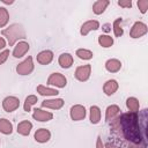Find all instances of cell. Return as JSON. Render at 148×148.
Instances as JSON below:
<instances>
[{
  "label": "cell",
  "mask_w": 148,
  "mask_h": 148,
  "mask_svg": "<svg viewBox=\"0 0 148 148\" xmlns=\"http://www.w3.org/2000/svg\"><path fill=\"white\" fill-rule=\"evenodd\" d=\"M118 5L123 8H131L132 7V1L131 0H119Z\"/></svg>",
  "instance_id": "cell-31"
},
{
  "label": "cell",
  "mask_w": 148,
  "mask_h": 148,
  "mask_svg": "<svg viewBox=\"0 0 148 148\" xmlns=\"http://www.w3.org/2000/svg\"><path fill=\"white\" fill-rule=\"evenodd\" d=\"M118 88H119L118 82H117L116 80L111 79V80H108V81L104 83V86H103V91H104V94H105L106 96H111V95H113V94L118 90Z\"/></svg>",
  "instance_id": "cell-16"
},
{
  "label": "cell",
  "mask_w": 148,
  "mask_h": 148,
  "mask_svg": "<svg viewBox=\"0 0 148 148\" xmlns=\"http://www.w3.org/2000/svg\"><path fill=\"white\" fill-rule=\"evenodd\" d=\"M99 28V22L96 21V20H89L87 22H84L82 25H81V29H80V34L82 36H87L90 31L92 30H97Z\"/></svg>",
  "instance_id": "cell-11"
},
{
  "label": "cell",
  "mask_w": 148,
  "mask_h": 148,
  "mask_svg": "<svg viewBox=\"0 0 148 148\" xmlns=\"http://www.w3.org/2000/svg\"><path fill=\"white\" fill-rule=\"evenodd\" d=\"M5 46H6V40L3 37H0V50L5 49Z\"/></svg>",
  "instance_id": "cell-35"
},
{
  "label": "cell",
  "mask_w": 148,
  "mask_h": 148,
  "mask_svg": "<svg viewBox=\"0 0 148 148\" xmlns=\"http://www.w3.org/2000/svg\"><path fill=\"white\" fill-rule=\"evenodd\" d=\"M8 56H9V50H3V51L0 53V65H2V64L7 60Z\"/></svg>",
  "instance_id": "cell-32"
},
{
  "label": "cell",
  "mask_w": 148,
  "mask_h": 148,
  "mask_svg": "<svg viewBox=\"0 0 148 148\" xmlns=\"http://www.w3.org/2000/svg\"><path fill=\"white\" fill-rule=\"evenodd\" d=\"M69 114H71V118L72 120L74 121H79V120H82L86 118V114H87V111H86V108L81 104H75L69 110Z\"/></svg>",
  "instance_id": "cell-7"
},
{
  "label": "cell",
  "mask_w": 148,
  "mask_h": 148,
  "mask_svg": "<svg viewBox=\"0 0 148 148\" xmlns=\"http://www.w3.org/2000/svg\"><path fill=\"white\" fill-rule=\"evenodd\" d=\"M121 21H123V18H120V17H118V18H116L113 21V34H114L116 37H120L124 34V30H123V28L120 25Z\"/></svg>",
  "instance_id": "cell-29"
},
{
  "label": "cell",
  "mask_w": 148,
  "mask_h": 148,
  "mask_svg": "<svg viewBox=\"0 0 148 148\" xmlns=\"http://www.w3.org/2000/svg\"><path fill=\"white\" fill-rule=\"evenodd\" d=\"M120 68H121V62L118 59L112 58V59H109L105 62V69L110 73H117V72L120 71Z\"/></svg>",
  "instance_id": "cell-20"
},
{
  "label": "cell",
  "mask_w": 148,
  "mask_h": 148,
  "mask_svg": "<svg viewBox=\"0 0 148 148\" xmlns=\"http://www.w3.org/2000/svg\"><path fill=\"white\" fill-rule=\"evenodd\" d=\"M37 92L42 96H57L59 94V91L57 89H53V88H49V87H45L43 84H39L37 87Z\"/></svg>",
  "instance_id": "cell-22"
},
{
  "label": "cell",
  "mask_w": 148,
  "mask_h": 148,
  "mask_svg": "<svg viewBox=\"0 0 148 148\" xmlns=\"http://www.w3.org/2000/svg\"><path fill=\"white\" fill-rule=\"evenodd\" d=\"M138 7L142 14H145L148 9V0H139L138 1Z\"/></svg>",
  "instance_id": "cell-30"
},
{
  "label": "cell",
  "mask_w": 148,
  "mask_h": 148,
  "mask_svg": "<svg viewBox=\"0 0 148 148\" xmlns=\"http://www.w3.org/2000/svg\"><path fill=\"white\" fill-rule=\"evenodd\" d=\"M0 132L5 135H8V134H12L13 132V124L6 119V118H1L0 119Z\"/></svg>",
  "instance_id": "cell-21"
},
{
  "label": "cell",
  "mask_w": 148,
  "mask_h": 148,
  "mask_svg": "<svg viewBox=\"0 0 148 148\" xmlns=\"http://www.w3.org/2000/svg\"><path fill=\"white\" fill-rule=\"evenodd\" d=\"M37 102H38L37 96H35V95H29V96L25 98V101H24V105H23L24 111L29 112V111H30V109H31V106H32V105H35Z\"/></svg>",
  "instance_id": "cell-27"
},
{
  "label": "cell",
  "mask_w": 148,
  "mask_h": 148,
  "mask_svg": "<svg viewBox=\"0 0 148 148\" xmlns=\"http://www.w3.org/2000/svg\"><path fill=\"white\" fill-rule=\"evenodd\" d=\"M109 5H110V1L109 0H97V1H95L94 5H92V12H94V14L101 15L102 13L105 12V9H106V7Z\"/></svg>",
  "instance_id": "cell-19"
},
{
  "label": "cell",
  "mask_w": 148,
  "mask_h": 148,
  "mask_svg": "<svg viewBox=\"0 0 148 148\" xmlns=\"http://www.w3.org/2000/svg\"><path fill=\"white\" fill-rule=\"evenodd\" d=\"M98 44L102 47H111L113 45V38L109 35H101L98 36Z\"/></svg>",
  "instance_id": "cell-25"
},
{
  "label": "cell",
  "mask_w": 148,
  "mask_h": 148,
  "mask_svg": "<svg viewBox=\"0 0 148 148\" xmlns=\"http://www.w3.org/2000/svg\"><path fill=\"white\" fill-rule=\"evenodd\" d=\"M32 118L37 121H50L52 120L53 118V113L50 112V111H45V110H42V109H38L36 108L34 110V113H32Z\"/></svg>",
  "instance_id": "cell-10"
},
{
  "label": "cell",
  "mask_w": 148,
  "mask_h": 148,
  "mask_svg": "<svg viewBox=\"0 0 148 148\" xmlns=\"http://www.w3.org/2000/svg\"><path fill=\"white\" fill-rule=\"evenodd\" d=\"M147 31H148L147 25H146L143 22H141V21H136V22L133 24V27L131 28L130 36H131L132 38H140V37H142V36H145V35L147 34Z\"/></svg>",
  "instance_id": "cell-5"
},
{
  "label": "cell",
  "mask_w": 148,
  "mask_h": 148,
  "mask_svg": "<svg viewBox=\"0 0 148 148\" xmlns=\"http://www.w3.org/2000/svg\"><path fill=\"white\" fill-rule=\"evenodd\" d=\"M64 99L62 98H52V99H45L42 102L43 108L52 109V110H59L64 106Z\"/></svg>",
  "instance_id": "cell-12"
},
{
  "label": "cell",
  "mask_w": 148,
  "mask_h": 148,
  "mask_svg": "<svg viewBox=\"0 0 148 148\" xmlns=\"http://www.w3.org/2000/svg\"><path fill=\"white\" fill-rule=\"evenodd\" d=\"M29 50H30L29 43L25 42V40H20V42L15 45V47H14V50H13V57H14V58H22Z\"/></svg>",
  "instance_id": "cell-9"
},
{
  "label": "cell",
  "mask_w": 148,
  "mask_h": 148,
  "mask_svg": "<svg viewBox=\"0 0 148 148\" xmlns=\"http://www.w3.org/2000/svg\"><path fill=\"white\" fill-rule=\"evenodd\" d=\"M126 106L131 112L136 113L139 111V109H140V103L135 97H128L126 99Z\"/></svg>",
  "instance_id": "cell-24"
},
{
  "label": "cell",
  "mask_w": 148,
  "mask_h": 148,
  "mask_svg": "<svg viewBox=\"0 0 148 148\" xmlns=\"http://www.w3.org/2000/svg\"><path fill=\"white\" fill-rule=\"evenodd\" d=\"M111 123L112 133L117 134L118 138H123L124 141L130 142V145L139 146L141 141L140 136V126H139V117L134 112L123 113L118 116Z\"/></svg>",
  "instance_id": "cell-1"
},
{
  "label": "cell",
  "mask_w": 148,
  "mask_h": 148,
  "mask_svg": "<svg viewBox=\"0 0 148 148\" xmlns=\"http://www.w3.org/2000/svg\"><path fill=\"white\" fill-rule=\"evenodd\" d=\"M75 54L82 60H90L94 57V53L90 50H87V49H77Z\"/></svg>",
  "instance_id": "cell-26"
},
{
  "label": "cell",
  "mask_w": 148,
  "mask_h": 148,
  "mask_svg": "<svg viewBox=\"0 0 148 148\" xmlns=\"http://www.w3.org/2000/svg\"><path fill=\"white\" fill-rule=\"evenodd\" d=\"M58 62L61 68H69L73 65L74 59L71 53H61L58 58Z\"/></svg>",
  "instance_id": "cell-17"
},
{
  "label": "cell",
  "mask_w": 148,
  "mask_h": 148,
  "mask_svg": "<svg viewBox=\"0 0 148 148\" xmlns=\"http://www.w3.org/2000/svg\"><path fill=\"white\" fill-rule=\"evenodd\" d=\"M104 147H105V148H120L119 146H117V145H114V143H112V142H108L106 145H104Z\"/></svg>",
  "instance_id": "cell-34"
},
{
  "label": "cell",
  "mask_w": 148,
  "mask_h": 148,
  "mask_svg": "<svg viewBox=\"0 0 148 148\" xmlns=\"http://www.w3.org/2000/svg\"><path fill=\"white\" fill-rule=\"evenodd\" d=\"M1 34H2V36H5L7 38V42H8L9 46L15 45L16 42H18L20 39H24L25 36H27L23 25L22 24H18V23L10 24L8 28L3 29L1 31Z\"/></svg>",
  "instance_id": "cell-2"
},
{
  "label": "cell",
  "mask_w": 148,
  "mask_h": 148,
  "mask_svg": "<svg viewBox=\"0 0 148 148\" xmlns=\"http://www.w3.org/2000/svg\"><path fill=\"white\" fill-rule=\"evenodd\" d=\"M53 60V52L50 50H43L37 54V62L40 65H49Z\"/></svg>",
  "instance_id": "cell-15"
},
{
  "label": "cell",
  "mask_w": 148,
  "mask_h": 148,
  "mask_svg": "<svg viewBox=\"0 0 148 148\" xmlns=\"http://www.w3.org/2000/svg\"><path fill=\"white\" fill-rule=\"evenodd\" d=\"M32 130V124L29 121V120H22L21 123H18L17 125V133L23 135V136H28L30 134Z\"/></svg>",
  "instance_id": "cell-18"
},
{
  "label": "cell",
  "mask_w": 148,
  "mask_h": 148,
  "mask_svg": "<svg viewBox=\"0 0 148 148\" xmlns=\"http://www.w3.org/2000/svg\"><path fill=\"white\" fill-rule=\"evenodd\" d=\"M1 1H2L3 3H7V5H10V3H13V2H14L13 0H1Z\"/></svg>",
  "instance_id": "cell-36"
},
{
  "label": "cell",
  "mask_w": 148,
  "mask_h": 148,
  "mask_svg": "<svg viewBox=\"0 0 148 148\" xmlns=\"http://www.w3.org/2000/svg\"><path fill=\"white\" fill-rule=\"evenodd\" d=\"M34 67L35 65H34L32 57H28L27 59H24L22 62H20L16 66V72L20 75H29L34 71Z\"/></svg>",
  "instance_id": "cell-3"
},
{
  "label": "cell",
  "mask_w": 148,
  "mask_h": 148,
  "mask_svg": "<svg viewBox=\"0 0 148 148\" xmlns=\"http://www.w3.org/2000/svg\"><path fill=\"white\" fill-rule=\"evenodd\" d=\"M34 138H35V140L37 142L45 143V142H47L51 139V132L49 130H46V128H39V130H37L35 132Z\"/></svg>",
  "instance_id": "cell-14"
},
{
  "label": "cell",
  "mask_w": 148,
  "mask_h": 148,
  "mask_svg": "<svg viewBox=\"0 0 148 148\" xmlns=\"http://www.w3.org/2000/svg\"><path fill=\"white\" fill-rule=\"evenodd\" d=\"M96 148H105L101 136H97V140H96Z\"/></svg>",
  "instance_id": "cell-33"
},
{
  "label": "cell",
  "mask_w": 148,
  "mask_h": 148,
  "mask_svg": "<svg viewBox=\"0 0 148 148\" xmlns=\"http://www.w3.org/2000/svg\"><path fill=\"white\" fill-rule=\"evenodd\" d=\"M120 114V108L116 104H112V105H109L105 110V120L108 123L114 120Z\"/></svg>",
  "instance_id": "cell-13"
},
{
  "label": "cell",
  "mask_w": 148,
  "mask_h": 148,
  "mask_svg": "<svg viewBox=\"0 0 148 148\" xmlns=\"http://www.w3.org/2000/svg\"><path fill=\"white\" fill-rule=\"evenodd\" d=\"M101 120V109L97 105L90 106V123L91 124H98Z\"/></svg>",
  "instance_id": "cell-23"
},
{
  "label": "cell",
  "mask_w": 148,
  "mask_h": 148,
  "mask_svg": "<svg viewBox=\"0 0 148 148\" xmlns=\"http://www.w3.org/2000/svg\"><path fill=\"white\" fill-rule=\"evenodd\" d=\"M20 106V99L15 96H7L2 101V108L6 112H13Z\"/></svg>",
  "instance_id": "cell-6"
},
{
  "label": "cell",
  "mask_w": 148,
  "mask_h": 148,
  "mask_svg": "<svg viewBox=\"0 0 148 148\" xmlns=\"http://www.w3.org/2000/svg\"><path fill=\"white\" fill-rule=\"evenodd\" d=\"M90 74H91V65L90 64L79 66L75 69V77H76V80H79L81 82L87 81L90 77Z\"/></svg>",
  "instance_id": "cell-8"
},
{
  "label": "cell",
  "mask_w": 148,
  "mask_h": 148,
  "mask_svg": "<svg viewBox=\"0 0 148 148\" xmlns=\"http://www.w3.org/2000/svg\"><path fill=\"white\" fill-rule=\"evenodd\" d=\"M9 21V13L5 7H0V28L7 25Z\"/></svg>",
  "instance_id": "cell-28"
},
{
  "label": "cell",
  "mask_w": 148,
  "mask_h": 148,
  "mask_svg": "<svg viewBox=\"0 0 148 148\" xmlns=\"http://www.w3.org/2000/svg\"><path fill=\"white\" fill-rule=\"evenodd\" d=\"M47 84L54 86L57 88H64L67 84V79L61 73H52L47 79Z\"/></svg>",
  "instance_id": "cell-4"
}]
</instances>
